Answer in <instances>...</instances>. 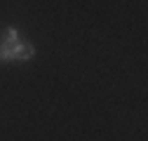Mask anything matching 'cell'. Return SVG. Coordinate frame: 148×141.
Listing matches in <instances>:
<instances>
[{
  "label": "cell",
  "mask_w": 148,
  "mask_h": 141,
  "mask_svg": "<svg viewBox=\"0 0 148 141\" xmlns=\"http://www.w3.org/2000/svg\"><path fill=\"white\" fill-rule=\"evenodd\" d=\"M35 54V47L31 42H14V45H5L0 42V61H26Z\"/></svg>",
  "instance_id": "6da1fadb"
},
{
  "label": "cell",
  "mask_w": 148,
  "mask_h": 141,
  "mask_svg": "<svg viewBox=\"0 0 148 141\" xmlns=\"http://www.w3.org/2000/svg\"><path fill=\"white\" fill-rule=\"evenodd\" d=\"M5 45H14V42H19V31H16V26H7L5 28Z\"/></svg>",
  "instance_id": "7a4b0ae2"
}]
</instances>
